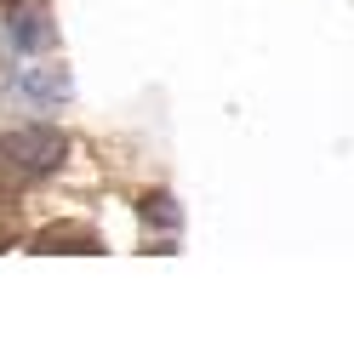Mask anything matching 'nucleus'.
I'll use <instances>...</instances> for the list:
<instances>
[{
  "instance_id": "f257e3e1",
  "label": "nucleus",
  "mask_w": 354,
  "mask_h": 342,
  "mask_svg": "<svg viewBox=\"0 0 354 342\" xmlns=\"http://www.w3.org/2000/svg\"><path fill=\"white\" fill-rule=\"evenodd\" d=\"M63 154H69V143H63V131H52V126L0 131V160H6L12 171H24V177H46V171H57Z\"/></svg>"
},
{
  "instance_id": "f03ea898",
  "label": "nucleus",
  "mask_w": 354,
  "mask_h": 342,
  "mask_svg": "<svg viewBox=\"0 0 354 342\" xmlns=\"http://www.w3.org/2000/svg\"><path fill=\"white\" fill-rule=\"evenodd\" d=\"M6 40L17 46V52H40V46H52V23L40 17V12H12Z\"/></svg>"
},
{
  "instance_id": "7ed1b4c3",
  "label": "nucleus",
  "mask_w": 354,
  "mask_h": 342,
  "mask_svg": "<svg viewBox=\"0 0 354 342\" xmlns=\"http://www.w3.org/2000/svg\"><path fill=\"white\" fill-rule=\"evenodd\" d=\"M24 91L35 103H57V97H69V75L63 68H24Z\"/></svg>"
},
{
  "instance_id": "20e7f679",
  "label": "nucleus",
  "mask_w": 354,
  "mask_h": 342,
  "mask_svg": "<svg viewBox=\"0 0 354 342\" xmlns=\"http://www.w3.org/2000/svg\"><path fill=\"white\" fill-rule=\"evenodd\" d=\"M52 245H80V251H103L97 234H86V228H46V234L35 240V251H52Z\"/></svg>"
},
{
  "instance_id": "39448f33",
  "label": "nucleus",
  "mask_w": 354,
  "mask_h": 342,
  "mask_svg": "<svg viewBox=\"0 0 354 342\" xmlns=\"http://www.w3.org/2000/svg\"><path fill=\"white\" fill-rule=\"evenodd\" d=\"M143 211H149V217H154V222H166V228H171V222H177V211H171V200H166V194H154V200H149V205H143Z\"/></svg>"
}]
</instances>
